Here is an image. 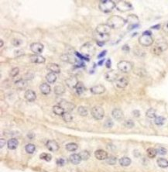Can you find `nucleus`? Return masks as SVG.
I'll return each mask as SVG.
<instances>
[{"mask_svg":"<svg viewBox=\"0 0 168 172\" xmlns=\"http://www.w3.org/2000/svg\"><path fill=\"white\" fill-rule=\"evenodd\" d=\"M126 23V20L125 19L116 15L112 16L107 20V24L110 26V28L114 29V30L121 29L122 27H123L125 26Z\"/></svg>","mask_w":168,"mask_h":172,"instance_id":"f257e3e1","label":"nucleus"},{"mask_svg":"<svg viewBox=\"0 0 168 172\" xmlns=\"http://www.w3.org/2000/svg\"><path fill=\"white\" fill-rule=\"evenodd\" d=\"M115 6H116V4L112 0H102V1H100L99 4H98L99 9L105 13L112 12Z\"/></svg>","mask_w":168,"mask_h":172,"instance_id":"f03ea898","label":"nucleus"},{"mask_svg":"<svg viewBox=\"0 0 168 172\" xmlns=\"http://www.w3.org/2000/svg\"><path fill=\"white\" fill-rule=\"evenodd\" d=\"M139 43L143 47H149L153 43V39L150 31H145L143 35L139 38Z\"/></svg>","mask_w":168,"mask_h":172,"instance_id":"7ed1b4c3","label":"nucleus"},{"mask_svg":"<svg viewBox=\"0 0 168 172\" xmlns=\"http://www.w3.org/2000/svg\"><path fill=\"white\" fill-rule=\"evenodd\" d=\"M95 50H96L95 47L93 44L89 43V42L84 43V45L82 46V47H81V52L82 53V54L85 57H92L95 54Z\"/></svg>","mask_w":168,"mask_h":172,"instance_id":"20e7f679","label":"nucleus"},{"mask_svg":"<svg viewBox=\"0 0 168 172\" xmlns=\"http://www.w3.org/2000/svg\"><path fill=\"white\" fill-rule=\"evenodd\" d=\"M117 67L118 69L123 72V73H129L130 72L132 68H133V65L131 62L127 61H121L118 63L117 64Z\"/></svg>","mask_w":168,"mask_h":172,"instance_id":"39448f33","label":"nucleus"},{"mask_svg":"<svg viewBox=\"0 0 168 172\" xmlns=\"http://www.w3.org/2000/svg\"><path fill=\"white\" fill-rule=\"evenodd\" d=\"M126 22H128V24H129L128 29L130 30H132V29H135L136 27L139 26V24H140V20H139L138 16L136 15L130 14L127 17Z\"/></svg>","mask_w":168,"mask_h":172,"instance_id":"423d86ee","label":"nucleus"},{"mask_svg":"<svg viewBox=\"0 0 168 172\" xmlns=\"http://www.w3.org/2000/svg\"><path fill=\"white\" fill-rule=\"evenodd\" d=\"M91 116L95 119L96 120H101L103 119L104 115H105V111H104L103 108L101 106H95L91 108Z\"/></svg>","mask_w":168,"mask_h":172,"instance_id":"0eeeda50","label":"nucleus"},{"mask_svg":"<svg viewBox=\"0 0 168 172\" xmlns=\"http://www.w3.org/2000/svg\"><path fill=\"white\" fill-rule=\"evenodd\" d=\"M116 9L120 12H128V11L132 9V5L130 2L126 1H119L116 3Z\"/></svg>","mask_w":168,"mask_h":172,"instance_id":"6e6552de","label":"nucleus"},{"mask_svg":"<svg viewBox=\"0 0 168 172\" xmlns=\"http://www.w3.org/2000/svg\"><path fill=\"white\" fill-rule=\"evenodd\" d=\"M94 37L97 43L99 46H102L105 44V42L109 41L110 36H109V34H99V33H95L94 34Z\"/></svg>","mask_w":168,"mask_h":172,"instance_id":"1a4fd4ad","label":"nucleus"},{"mask_svg":"<svg viewBox=\"0 0 168 172\" xmlns=\"http://www.w3.org/2000/svg\"><path fill=\"white\" fill-rule=\"evenodd\" d=\"M111 30V28L107 23L99 24L95 29V33L99 34H109V32Z\"/></svg>","mask_w":168,"mask_h":172,"instance_id":"9d476101","label":"nucleus"},{"mask_svg":"<svg viewBox=\"0 0 168 172\" xmlns=\"http://www.w3.org/2000/svg\"><path fill=\"white\" fill-rule=\"evenodd\" d=\"M43 45L42 43H40L39 42H36V43H33L30 44V50H32V52H33L36 54H40L43 52Z\"/></svg>","mask_w":168,"mask_h":172,"instance_id":"9b49d317","label":"nucleus"},{"mask_svg":"<svg viewBox=\"0 0 168 172\" xmlns=\"http://www.w3.org/2000/svg\"><path fill=\"white\" fill-rule=\"evenodd\" d=\"M119 77V73L115 70H111L105 73V78L108 82H115L116 81Z\"/></svg>","mask_w":168,"mask_h":172,"instance_id":"f8f14e48","label":"nucleus"},{"mask_svg":"<svg viewBox=\"0 0 168 172\" xmlns=\"http://www.w3.org/2000/svg\"><path fill=\"white\" fill-rule=\"evenodd\" d=\"M59 105L63 108V110H64L65 112H70L72 110H74V108H75L74 104H73V103H71V102L64 101V100L61 101Z\"/></svg>","mask_w":168,"mask_h":172,"instance_id":"ddd939ff","label":"nucleus"},{"mask_svg":"<svg viewBox=\"0 0 168 172\" xmlns=\"http://www.w3.org/2000/svg\"><path fill=\"white\" fill-rule=\"evenodd\" d=\"M90 91L94 95H100L105 91V88L102 85H97L90 88Z\"/></svg>","mask_w":168,"mask_h":172,"instance_id":"4468645a","label":"nucleus"},{"mask_svg":"<svg viewBox=\"0 0 168 172\" xmlns=\"http://www.w3.org/2000/svg\"><path fill=\"white\" fill-rule=\"evenodd\" d=\"M78 83H79L77 77H75V76H71L70 78H68L67 79H66V85L71 88H75L77 87V85H78Z\"/></svg>","mask_w":168,"mask_h":172,"instance_id":"2eb2a0df","label":"nucleus"},{"mask_svg":"<svg viewBox=\"0 0 168 172\" xmlns=\"http://www.w3.org/2000/svg\"><path fill=\"white\" fill-rule=\"evenodd\" d=\"M112 117L115 120H117V121H121L124 117L123 112L122 111L120 108H114L112 112Z\"/></svg>","mask_w":168,"mask_h":172,"instance_id":"dca6fc26","label":"nucleus"},{"mask_svg":"<svg viewBox=\"0 0 168 172\" xmlns=\"http://www.w3.org/2000/svg\"><path fill=\"white\" fill-rule=\"evenodd\" d=\"M129 84V80L126 78L123 77L119 79H117L115 81V85H116V87L119 88H126L127 85Z\"/></svg>","mask_w":168,"mask_h":172,"instance_id":"f3484780","label":"nucleus"},{"mask_svg":"<svg viewBox=\"0 0 168 172\" xmlns=\"http://www.w3.org/2000/svg\"><path fill=\"white\" fill-rule=\"evenodd\" d=\"M95 157L100 160H106L108 157V153L104 150H98L95 152Z\"/></svg>","mask_w":168,"mask_h":172,"instance_id":"a211bd4d","label":"nucleus"},{"mask_svg":"<svg viewBox=\"0 0 168 172\" xmlns=\"http://www.w3.org/2000/svg\"><path fill=\"white\" fill-rule=\"evenodd\" d=\"M46 145H47V147L48 150L52 151V152H55L57 150H58V149H59L58 143L54 140H48Z\"/></svg>","mask_w":168,"mask_h":172,"instance_id":"6ab92c4d","label":"nucleus"},{"mask_svg":"<svg viewBox=\"0 0 168 172\" xmlns=\"http://www.w3.org/2000/svg\"><path fill=\"white\" fill-rule=\"evenodd\" d=\"M47 69L54 74H59L61 72V69L58 64H54V63H49L47 65Z\"/></svg>","mask_w":168,"mask_h":172,"instance_id":"aec40b11","label":"nucleus"},{"mask_svg":"<svg viewBox=\"0 0 168 172\" xmlns=\"http://www.w3.org/2000/svg\"><path fill=\"white\" fill-rule=\"evenodd\" d=\"M30 60L32 63H35V64H41V63L45 62V58L41 55H31L30 57Z\"/></svg>","mask_w":168,"mask_h":172,"instance_id":"412c9836","label":"nucleus"},{"mask_svg":"<svg viewBox=\"0 0 168 172\" xmlns=\"http://www.w3.org/2000/svg\"><path fill=\"white\" fill-rule=\"evenodd\" d=\"M24 97H25V99L27 101L33 102V101H35V99H37V95L33 90H27L25 92Z\"/></svg>","mask_w":168,"mask_h":172,"instance_id":"4be33fe9","label":"nucleus"},{"mask_svg":"<svg viewBox=\"0 0 168 172\" xmlns=\"http://www.w3.org/2000/svg\"><path fill=\"white\" fill-rule=\"evenodd\" d=\"M61 59L63 61H67V62H70V63H75V62H78V61L76 60L74 57H73L72 55L70 54H62L61 56Z\"/></svg>","mask_w":168,"mask_h":172,"instance_id":"5701e85b","label":"nucleus"},{"mask_svg":"<svg viewBox=\"0 0 168 172\" xmlns=\"http://www.w3.org/2000/svg\"><path fill=\"white\" fill-rule=\"evenodd\" d=\"M69 160L73 164H78L82 161V158H81L80 155L78 153H74L69 157Z\"/></svg>","mask_w":168,"mask_h":172,"instance_id":"b1692460","label":"nucleus"},{"mask_svg":"<svg viewBox=\"0 0 168 172\" xmlns=\"http://www.w3.org/2000/svg\"><path fill=\"white\" fill-rule=\"evenodd\" d=\"M65 92V87L62 84H57L54 88V93L57 95H61Z\"/></svg>","mask_w":168,"mask_h":172,"instance_id":"393cba45","label":"nucleus"},{"mask_svg":"<svg viewBox=\"0 0 168 172\" xmlns=\"http://www.w3.org/2000/svg\"><path fill=\"white\" fill-rule=\"evenodd\" d=\"M40 91H41V92H42L43 95H48V94L50 92V91H51L50 86L47 83H43V84L40 85Z\"/></svg>","mask_w":168,"mask_h":172,"instance_id":"a878e982","label":"nucleus"},{"mask_svg":"<svg viewBox=\"0 0 168 172\" xmlns=\"http://www.w3.org/2000/svg\"><path fill=\"white\" fill-rule=\"evenodd\" d=\"M16 88L20 90H23L27 87V82L24 79H20L17 82H15Z\"/></svg>","mask_w":168,"mask_h":172,"instance_id":"bb28decb","label":"nucleus"},{"mask_svg":"<svg viewBox=\"0 0 168 172\" xmlns=\"http://www.w3.org/2000/svg\"><path fill=\"white\" fill-rule=\"evenodd\" d=\"M155 46H156L157 47H159L162 51H164L167 49L168 47V43L166 41H164V40H160L157 42L156 43Z\"/></svg>","mask_w":168,"mask_h":172,"instance_id":"cd10ccee","label":"nucleus"},{"mask_svg":"<svg viewBox=\"0 0 168 172\" xmlns=\"http://www.w3.org/2000/svg\"><path fill=\"white\" fill-rule=\"evenodd\" d=\"M7 146L9 150H15V149L18 146V140L15 138H12L9 140L7 142Z\"/></svg>","mask_w":168,"mask_h":172,"instance_id":"c85d7f7f","label":"nucleus"},{"mask_svg":"<svg viewBox=\"0 0 168 172\" xmlns=\"http://www.w3.org/2000/svg\"><path fill=\"white\" fill-rule=\"evenodd\" d=\"M46 80L47 81L48 83L50 84H53L56 82V80H57V76H56V74L54 73H49L47 76H46Z\"/></svg>","mask_w":168,"mask_h":172,"instance_id":"c756f323","label":"nucleus"},{"mask_svg":"<svg viewBox=\"0 0 168 172\" xmlns=\"http://www.w3.org/2000/svg\"><path fill=\"white\" fill-rule=\"evenodd\" d=\"M119 164H120L121 166H123V167H127V166L130 165V164H131V159L129 158V157H122L119 160Z\"/></svg>","mask_w":168,"mask_h":172,"instance_id":"7c9ffc66","label":"nucleus"},{"mask_svg":"<svg viewBox=\"0 0 168 172\" xmlns=\"http://www.w3.org/2000/svg\"><path fill=\"white\" fill-rule=\"evenodd\" d=\"M53 112L57 116H62L65 111L63 110V108L61 106H54L53 107Z\"/></svg>","mask_w":168,"mask_h":172,"instance_id":"2f4dec72","label":"nucleus"},{"mask_svg":"<svg viewBox=\"0 0 168 172\" xmlns=\"http://www.w3.org/2000/svg\"><path fill=\"white\" fill-rule=\"evenodd\" d=\"M61 116L63 121L66 123H71L73 120V116L71 115V113L68 112H64V113H63Z\"/></svg>","mask_w":168,"mask_h":172,"instance_id":"473e14b6","label":"nucleus"},{"mask_svg":"<svg viewBox=\"0 0 168 172\" xmlns=\"http://www.w3.org/2000/svg\"><path fill=\"white\" fill-rule=\"evenodd\" d=\"M157 164L162 168H166L168 167V160L164 158H159L157 160Z\"/></svg>","mask_w":168,"mask_h":172,"instance_id":"72a5a7b5","label":"nucleus"},{"mask_svg":"<svg viewBox=\"0 0 168 172\" xmlns=\"http://www.w3.org/2000/svg\"><path fill=\"white\" fill-rule=\"evenodd\" d=\"M78 148V145L74 143H67L66 145V150L71 152L75 151Z\"/></svg>","mask_w":168,"mask_h":172,"instance_id":"f704fd0d","label":"nucleus"},{"mask_svg":"<svg viewBox=\"0 0 168 172\" xmlns=\"http://www.w3.org/2000/svg\"><path fill=\"white\" fill-rule=\"evenodd\" d=\"M147 156L149 158H154L156 156V154H157V151H156V149L152 148V147L147 149Z\"/></svg>","mask_w":168,"mask_h":172,"instance_id":"c9c22d12","label":"nucleus"},{"mask_svg":"<svg viewBox=\"0 0 168 172\" xmlns=\"http://www.w3.org/2000/svg\"><path fill=\"white\" fill-rule=\"evenodd\" d=\"M146 116L148 118H149V119H155L156 117V110L154 109V108H149V109L146 112Z\"/></svg>","mask_w":168,"mask_h":172,"instance_id":"e433bc0d","label":"nucleus"},{"mask_svg":"<svg viewBox=\"0 0 168 172\" xmlns=\"http://www.w3.org/2000/svg\"><path fill=\"white\" fill-rule=\"evenodd\" d=\"M25 150H26V153H33L36 150V147H35V145L32 144V143H29V144L26 145Z\"/></svg>","mask_w":168,"mask_h":172,"instance_id":"4c0bfd02","label":"nucleus"},{"mask_svg":"<svg viewBox=\"0 0 168 172\" xmlns=\"http://www.w3.org/2000/svg\"><path fill=\"white\" fill-rule=\"evenodd\" d=\"M75 89H76V92L78 95H82L84 91H85V88L84 85L82 83V82H79L78 85H77V87L75 88Z\"/></svg>","mask_w":168,"mask_h":172,"instance_id":"58836bf2","label":"nucleus"},{"mask_svg":"<svg viewBox=\"0 0 168 172\" xmlns=\"http://www.w3.org/2000/svg\"><path fill=\"white\" fill-rule=\"evenodd\" d=\"M78 112L80 116H88V108L84 106H80L78 108Z\"/></svg>","mask_w":168,"mask_h":172,"instance_id":"ea45409f","label":"nucleus"},{"mask_svg":"<svg viewBox=\"0 0 168 172\" xmlns=\"http://www.w3.org/2000/svg\"><path fill=\"white\" fill-rule=\"evenodd\" d=\"M79 155H80L81 158H82V160H88L89 157H90V153L88 150H82V151L80 152Z\"/></svg>","mask_w":168,"mask_h":172,"instance_id":"a19ab883","label":"nucleus"},{"mask_svg":"<svg viewBox=\"0 0 168 172\" xmlns=\"http://www.w3.org/2000/svg\"><path fill=\"white\" fill-rule=\"evenodd\" d=\"M164 122H165V119L163 116H156L154 119V123H155L156 125H157V126L164 125Z\"/></svg>","mask_w":168,"mask_h":172,"instance_id":"79ce46f5","label":"nucleus"},{"mask_svg":"<svg viewBox=\"0 0 168 172\" xmlns=\"http://www.w3.org/2000/svg\"><path fill=\"white\" fill-rule=\"evenodd\" d=\"M106 162L109 165H114V164H116L117 159L114 156H110V157H108V158L106 159Z\"/></svg>","mask_w":168,"mask_h":172,"instance_id":"37998d69","label":"nucleus"},{"mask_svg":"<svg viewBox=\"0 0 168 172\" xmlns=\"http://www.w3.org/2000/svg\"><path fill=\"white\" fill-rule=\"evenodd\" d=\"M40 158L43 160H46V161H50V160H51V159H52V157H51L50 154H49V153H42L40 155Z\"/></svg>","mask_w":168,"mask_h":172,"instance_id":"c03bdc74","label":"nucleus"},{"mask_svg":"<svg viewBox=\"0 0 168 172\" xmlns=\"http://www.w3.org/2000/svg\"><path fill=\"white\" fill-rule=\"evenodd\" d=\"M151 52L154 54V55H156V56H159L161 54V53L163 52L159 47H157L156 46L154 45V47L151 49Z\"/></svg>","mask_w":168,"mask_h":172,"instance_id":"a18cd8bd","label":"nucleus"},{"mask_svg":"<svg viewBox=\"0 0 168 172\" xmlns=\"http://www.w3.org/2000/svg\"><path fill=\"white\" fill-rule=\"evenodd\" d=\"M123 125L126 128H132L133 127H134L135 124H134V122H133L132 119H128V120H126L123 123Z\"/></svg>","mask_w":168,"mask_h":172,"instance_id":"49530a36","label":"nucleus"},{"mask_svg":"<svg viewBox=\"0 0 168 172\" xmlns=\"http://www.w3.org/2000/svg\"><path fill=\"white\" fill-rule=\"evenodd\" d=\"M19 72H20V69H19L18 67H13V69L10 71L9 75L11 77H15V76H16L17 74H19Z\"/></svg>","mask_w":168,"mask_h":172,"instance_id":"de8ad7c7","label":"nucleus"},{"mask_svg":"<svg viewBox=\"0 0 168 172\" xmlns=\"http://www.w3.org/2000/svg\"><path fill=\"white\" fill-rule=\"evenodd\" d=\"M113 126V122L111 119H108L105 120V122L104 123V127H106V128H111Z\"/></svg>","mask_w":168,"mask_h":172,"instance_id":"09e8293b","label":"nucleus"},{"mask_svg":"<svg viewBox=\"0 0 168 172\" xmlns=\"http://www.w3.org/2000/svg\"><path fill=\"white\" fill-rule=\"evenodd\" d=\"M156 151H157V153L160 154V155H165L167 152L164 147H159L157 150H156Z\"/></svg>","mask_w":168,"mask_h":172,"instance_id":"8fccbe9b","label":"nucleus"},{"mask_svg":"<svg viewBox=\"0 0 168 172\" xmlns=\"http://www.w3.org/2000/svg\"><path fill=\"white\" fill-rule=\"evenodd\" d=\"M12 43H13V45L16 46V47H18V46H20L22 43V41L19 39H13L12 41Z\"/></svg>","mask_w":168,"mask_h":172,"instance_id":"3c124183","label":"nucleus"},{"mask_svg":"<svg viewBox=\"0 0 168 172\" xmlns=\"http://www.w3.org/2000/svg\"><path fill=\"white\" fill-rule=\"evenodd\" d=\"M65 163V160H63V158H60V159H57V164L58 166H63Z\"/></svg>","mask_w":168,"mask_h":172,"instance_id":"603ef678","label":"nucleus"},{"mask_svg":"<svg viewBox=\"0 0 168 172\" xmlns=\"http://www.w3.org/2000/svg\"><path fill=\"white\" fill-rule=\"evenodd\" d=\"M122 49H123V51H126V52H129V47L127 44L124 45L123 47H122Z\"/></svg>","mask_w":168,"mask_h":172,"instance_id":"864d4df0","label":"nucleus"},{"mask_svg":"<svg viewBox=\"0 0 168 172\" xmlns=\"http://www.w3.org/2000/svg\"><path fill=\"white\" fill-rule=\"evenodd\" d=\"M132 114L134 115V116H136L137 118L140 116V111H139V110H134L132 112Z\"/></svg>","mask_w":168,"mask_h":172,"instance_id":"5fc2aeb1","label":"nucleus"},{"mask_svg":"<svg viewBox=\"0 0 168 172\" xmlns=\"http://www.w3.org/2000/svg\"><path fill=\"white\" fill-rule=\"evenodd\" d=\"M106 53H107V51L106 50H104V51H102V53H100L99 54H98V56L97 57H98V58H101V57H103L106 54Z\"/></svg>","mask_w":168,"mask_h":172,"instance_id":"6e6d98bb","label":"nucleus"},{"mask_svg":"<svg viewBox=\"0 0 168 172\" xmlns=\"http://www.w3.org/2000/svg\"><path fill=\"white\" fill-rule=\"evenodd\" d=\"M163 30H164L166 33H168V22H167L163 26Z\"/></svg>","mask_w":168,"mask_h":172,"instance_id":"4d7b16f0","label":"nucleus"},{"mask_svg":"<svg viewBox=\"0 0 168 172\" xmlns=\"http://www.w3.org/2000/svg\"><path fill=\"white\" fill-rule=\"evenodd\" d=\"M5 140L4 139H1V140H0V147L3 148V147L5 146Z\"/></svg>","mask_w":168,"mask_h":172,"instance_id":"13d9d810","label":"nucleus"},{"mask_svg":"<svg viewBox=\"0 0 168 172\" xmlns=\"http://www.w3.org/2000/svg\"><path fill=\"white\" fill-rule=\"evenodd\" d=\"M106 67L107 68H110V67H111V60L108 59L106 62Z\"/></svg>","mask_w":168,"mask_h":172,"instance_id":"bf43d9fd","label":"nucleus"},{"mask_svg":"<svg viewBox=\"0 0 168 172\" xmlns=\"http://www.w3.org/2000/svg\"><path fill=\"white\" fill-rule=\"evenodd\" d=\"M160 27V26L158 24V25H156V26H152V29H159Z\"/></svg>","mask_w":168,"mask_h":172,"instance_id":"052dcab7","label":"nucleus"},{"mask_svg":"<svg viewBox=\"0 0 168 172\" xmlns=\"http://www.w3.org/2000/svg\"><path fill=\"white\" fill-rule=\"evenodd\" d=\"M104 61H105L104 60H102V61H100V62H98V65H102V64H103V62H104Z\"/></svg>","mask_w":168,"mask_h":172,"instance_id":"680f3d73","label":"nucleus"},{"mask_svg":"<svg viewBox=\"0 0 168 172\" xmlns=\"http://www.w3.org/2000/svg\"><path fill=\"white\" fill-rule=\"evenodd\" d=\"M0 43H1L0 46H1V47H2V45H3V41H2V40H1V41H0Z\"/></svg>","mask_w":168,"mask_h":172,"instance_id":"e2e57ef3","label":"nucleus"}]
</instances>
